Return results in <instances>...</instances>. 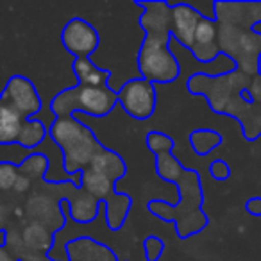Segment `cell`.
Listing matches in <instances>:
<instances>
[{
	"mask_svg": "<svg viewBox=\"0 0 261 261\" xmlns=\"http://www.w3.org/2000/svg\"><path fill=\"white\" fill-rule=\"evenodd\" d=\"M18 175H20L18 165L9 163V161H2V163H0V190H2V192L13 190Z\"/></svg>",
	"mask_w": 261,
	"mask_h": 261,
	"instance_id": "cell-28",
	"label": "cell"
},
{
	"mask_svg": "<svg viewBox=\"0 0 261 261\" xmlns=\"http://www.w3.org/2000/svg\"><path fill=\"white\" fill-rule=\"evenodd\" d=\"M147 149L154 154V156H161V154H168L174 152L175 149V142L174 138H170L165 133H160V130H150L147 135Z\"/></svg>",
	"mask_w": 261,
	"mask_h": 261,
	"instance_id": "cell-26",
	"label": "cell"
},
{
	"mask_svg": "<svg viewBox=\"0 0 261 261\" xmlns=\"http://www.w3.org/2000/svg\"><path fill=\"white\" fill-rule=\"evenodd\" d=\"M218 50L231 59L240 72L249 75L259 73L261 34L254 33V29L218 23Z\"/></svg>",
	"mask_w": 261,
	"mask_h": 261,
	"instance_id": "cell-6",
	"label": "cell"
},
{
	"mask_svg": "<svg viewBox=\"0 0 261 261\" xmlns=\"http://www.w3.org/2000/svg\"><path fill=\"white\" fill-rule=\"evenodd\" d=\"M179 200L175 204L154 199L149 200L147 210L163 222H174L179 238H190L204 231L210 224L206 211L202 210L204 192L200 186V177L193 168H185L177 182Z\"/></svg>",
	"mask_w": 261,
	"mask_h": 261,
	"instance_id": "cell-3",
	"label": "cell"
},
{
	"mask_svg": "<svg viewBox=\"0 0 261 261\" xmlns=\"http://www.w3.org/2000/svg\"><path fill=\"white\" fill-rule=\"evenodd\" d=\"M25 120L29 118H23L15 108L0 98V147H13L18 143Z\"/></svg>",
	"mask_w": 261,
	"mask_h": 261,
	"instance_id": "cell-16",
	"label": "cell"
},
{
	"mask_svg": "<svg viewBox=\"0 0 261 261\" xmlns=\"http://www.w3.org/2000/svg\"><path fill=\"white\" fill-rule=\"evenodd\" d=\"M118 104V91L111 86H77L61 90L50 100V113L56 116H73V113H86L104 118Z\"/></svg>",
	"mask_w": 261,
	"mask_h": 261,
	"instance_id": "cell-5",
	"label": "cell"
},
{
	"mask_svg": "<svg viewBox=\"0 0 261 261\" xmlns=\"http://www.w3.org/2000/svg\"><path fill=\"white\" fill-rule=\"evenodd\" d=\"M135 4L143 9L140 27L145 33L136 58L140 77L152 84L174 83L181 75V65L170 47L174 2L136 0Z\"/></svg>",
	"mask_w": 261,
	"mask_h": 261,
	"instance_id": "cell-1",
	"label": "cell"
},
{
	"mask_svg": "<svg viewBox=\"0 0 261 261\" xmlns=\"http://www.w3.org/2000/svg\"><path fill=\"white\" fill-rule=\"evenodd\" d=\"M65 247L68 261H120L108 245L98 243L97 240H91L88 236L68 240Z\"/></svg>",
	"mask_w": 261,
	"mask_h": 261,
	"instance_id": "cell-14",
	"label": "cell"
},
{
	"mask_svg": "<svg viewBox=\"0 0 261 261\" xmlns=\"http://www.w3.org/2000/svg\"><path fill=\"white\" fill-rule=\"evenodd\" d=\"M0 98L15 108L23 118H36L41 111V98L31 79L25 75H13L8 79Z\"/></svg>",
	"mask_w": 261,
	"mask_h": 261,
	"instance_id": "cell-9",
	"label": "cell"
},
{
	"mask_svg": "<svg viewBox=\"0 0 261 261\" xmlns=\"http://www.w3.org/2000/svg\"><path fill=\"white\" fill-rule=\"evenodd\" d=\"M25 215L31 218V222L45 225L58 236L59 231L65 227L66 215H68V200L56 199L48 192H34L27 199Z\"/></svg>",
	"mask_w": 261,
	"mask_h": 261,
	"instance_id": "cell-8",
	"label": "cell"
},
{
	"mask_svg": "<svg viewBox=\"0 0 261 261\" xmlns=\"http://www.w3.org/2000/svg\"><path fill=\"white\" fill-rule=\"evenodd\" d=\"M104 215H106V224H108L109 231H120L125 224L129 211L133 207V199L129 193L115 192L104 200Z\"/></svg>",
	"mask_w": 261,
	"mask_h": 261,
	"instance_id": "cell-17",
	"label": "cell"
},
{
	"mask_svg": "<svg viewBox=\"0 0 261 261\" xmlns=\"http://www.w3.org/2000/svg\"><path fill=\"white\" fill-rule=\"evenodd\" d=\"M200 15L193 6L177 2L174 4V13H172V40L179 43L182 48H192L195 29L199 25Z\"/></svg>",
	"mask_w": 261,
	"mask_h": 261,
	"instance_id": "cell-12",
	"label": "cell"
},
{
	"mask_svg": "<svg viewBox=\"0 0 261 261\" xmlns=\"http://www.w3.org/2000/svg\"><path fill=\"white\" fill-rule=\"evenodd\" d=\"M90 168L100 172L102 175H106V177L113 182L123 179L127 174V165H125V161H123V158L120 156L118 152H115V150L108 149V147H104V149L91 160Z\"/></svg>",
	"mask_w": 261,
	"mask_h": 261,
	"instance_id": "cell-18",
	"label": "cell"
},
{
	"mask_svg": "<svg viewBox=\"0 0 261 261\" xmlns=\"http://www.w3.org/2000/svg\"><path fill=\"white\" fill-rule=\"evenodd\" d=\"M192 56L199 63H213L220 56L218 50V23L217 20L200 18L195 29L193 45L190 48Z\"/></svg>",
	"mask_w": 261,
	"mask_h": 261,
	"instance_id": "cell-13",
	"label": "cell"
},
{
	"mask_svg": "<svg viewBox=\"0 0 261 261\" xmlns=\"http://www.w3.org/2000/svg\"><path fill=\"white\" fill-rule=\"evenodd\" d=\"M20 261H50L47 254H36V252H27Z\"/></svg>",
	"mask_w": 261,
	"mask_h": 261,
	"instance_id": "cell-34",
	"label": "cell"
},
{
	"mask_svg": "<svg viewBox=\"0 0 261 261\" xmlns=\"http://www.w3.org/2000/svg\"><path fill=\"white\" fill-rule=\"evenodd\" d=\"M245 210L252 217H261V197H250L245 202Z\"/></svg>",
	"mask_w": 261,
	"mask_h": 261,
	"instance_id": "cell-32",
	"label": "cell"
},
{
	"mask_svg": "<svg viewBox=\"0 0 261 261\" xmlns=\"http://www.w3.org/2000/svg\"><path fill=\"white\" fill-rule=\"evenodd\" d=\"M79 188L83 192H86L88 195L95 197L97 200L104 202L111 193H115V182L109 181L106 175H102L100 172L93 170V168H84L79 172Z\"/></svg>",
	"mask_w": 261,
	"mask_h": 261,
	"instance_id": "cell-19",
	"label": "cell"
},
{
	"mask_svg": "<svg viewBox=\"0 0 261 261\" xmlns=\"http://www.w3.org/2000/svg\"><path fill=\"white\" fill-rule=\"evenodd\" d=\"M118 104L123 111L136 120H149L156 111L158 91L156 84L136 77L123 84L118 90Z\"/></svg>",
	"mask_w": 261,
	"mask_h": 261,
	"instance_id": "cell-7",
	"label": "cell"
},
{
	"mask_svg": "<svg viewBox=\"0 0 261 261\" xmlns=\"http://www.w3.org/2000/svg\"><path fill=\"white\" fill-rule=\"evenodd\" d=\"M48 167H50V158H47L43 152H31L18 165V172L31 181H45Z\"/></svg>",
	"mask_w": 261,
	"mask_h": 261,
	"instance_id": "cell-23",
	"label": "cell"
},
{
	"mask_svg": "<svg viewBox=\"0 0 261 261\" xmlns=\"http://www.w3.org/2000/svg\"><path fill=\"white\" fill-rule=\"evenodd\" d=\"M31 186H33V181H31L29 177H25V175L20 174L15 182V186H13V190H15L16 193H27L31 190Z\"/></svg>",
	"mask_w": 261,
	"mask_h": 261,
	"instance_id": "cell-33",
	"label": "cell"
},
{
	"mask_svg": "<svg viewBox=\"0 0 261 261\" xmlns=\"http://www.w3.org/2000/svg\"><path fill=\"white\" fill-rule=\"evenodd\" d=\"M0 261H18V259H15V257L8 252L6 247H0Z\"/></svg>",
	"mask_w": 261,
	"mask_h": 261,
	"instance_id": "cell-35",
	"label": "cell"
},
{
	"mask_svg": "<svg viewBox=\"0 0 261 261\" xmlns=\"http://www.w3.org/2000/svg\"><path fill=\"white\" fill-rule=\"evenodd\" d=\"M4 247L8 249V252L11 254L15 259H22L29 250L27 245L22 238V231H16V229H6V243Z\"/></svg>",
	"mask_w": 261,
	"mask_h": 261,
	"instance_id": "cell-27",
	"label": "cell"
},
{
	"mask_svg": "<svg viewBox=\"0 0 261 261\" xmlns=\"http://www.w3.org/2000/svg\"><path fill=\"white\" fill-rule=\"evenodd\" d=\"M48 138L63 154V170L68 177H77L90 167L91 160L104 149L95 133L73 116H56L48 125Z\"/></svg>",
	"mask_w": 261,
	"mask_h": 261,
	"instance_id": "cell-4",
	"label": "cell"
},
{
	"mask_svg": "<svg viewBox=\"0 0 261 261\" xmlns=\"http://www.w3.org/2000/svg\"><path fill=\"white\" fill-rule=\"evenodd\" d=\"M252 75L240 70L211 77L206 73H193L186 81V90L192 95L206 97L215 113L232 116L242 127L247 142H254L261 136V106L254 104L247 95Z\"/></svg>",
	"mask_w": 261,
	"mask_h": 261,
	"instance_id": "cell-2",
	"label": "cell"
},
{
	"mask_svg": "<svg viewBox=\"0 0 261 261\" xmlns=\"http://www.w3.org/2000/svg\"><path fill=\"white\" fill-rule=\"evenodd\" d=\"M61 43L73 58H90L100 45V34L84 18L68 20L61 31Z\"/></svg>",
	"mask_w": 261,
	"mask_h": 261,
	"instance_id": "cell-10",
	"label": "cell"
},
{
	"mask_svg": "<svg viewBox=\"0 0 261 261\" xmlns=\"http://www.w3.org/2000/svg\"><path fill=\"white\" fill-rule=\"evenodd\" d=\"M72 68L77 77V84H81V86H109L111 72L95 66V63L90 58L73 59Z\"/></svg>",
	"mask_w": 261,
	"mask_h": 261,
	"instance_id": "cell-20",
	"label": "cell"
},
{
	"mask_svg": "<svg viewBox=\"0 0 261 261\" xmlns=\"http://www.w3.org/2000/svg\"><path fill=\"white\" fill-rule=\"evenodd\" d=\"M143 250H145V257L147 261H158L161 257V254H163L165 250V242L163 238H160V236H147L145 240H143Z\"/></svg>",
	"mask_w": 261,
	"mask_h": 261,
	"instance_id": "cell-29",
	"label": "cell"
},
{
	"mask_svg": "<svg viewBox=\"0 0 261 261\" xmlns=\"http://www.w3.org/2000/svg\"><path fill=\"white\" fill-rule=\"evenodd\" d=\"M156 174L158 177L167 182H177L185 174V167L174 156V152L161 154V156H156Z\"/></svg>",
	"mask_w": 261,
	"mask_h": 261,
	"instance_id": "cell-25",
	"label": "cell"
},
{
	"mask_svg": "<svg viewBox=\"0 0 261 261\" xmlns=\"http://www.w3.org/2000/svg\"><path fill=\"white\" fill-rule=\"evenodd\" d=\"M48 136V127L45 125L41 120L38 118H29L25 120L22 127V133H20V138H18V143L22 149H36L40 143H43Z\"/></svg>",
	"mask_w": 261,
	"mask_h": 261,
	"instance_id": "cell-22",
	"label": "cell"
},
{
	"mask_svg": "<svg viewBox=\"0 0 261 261\" xmlns=\"http://www.w3.org/2000/svg\"><path fill=\"white\" fill-rule=\"evenodd\" d=\"M22 238L27 245V250L36 254H48L56 242L54 232L36 222H29L22 229Z\"/></svg>",
	"mask_w": 261,
	"mask_h": 261,
	"instance_id": "cell-21",
	"label": "cell"
},
{
	"mask_svg": "<svg viewBox=\"0 0 261 261\" xmlns=\"http://www.w3.org/2000/svg\"><path fill=\"white\" fill-rule=\"evenodd\" d=\"M66 200H68V217L77 224H90L100 215L102 202L88 195L81 188H77Z\"/></svg>",
	"mask_w": 261,
	"mask_h": 261,
	"instance_id": "cell-15",
	"label": "cell"
},
{
	"mask_svg": "<svg viewBox=\"0 0 261 261\" xmlns=\"http://www.w3.org/2000/svg\"><path fill=\"white\" fill-rule=\"evenodd\" d=\"M213 15L217 23L231 27L254 29L261 25V2H213Z\"/></svg>",
	"mask_w": 261,
	"mask_h": 261,
	"instance_id": "cell-11",
	"label": "cell"
},
{
	"mask_svg": "<svg viewBox=\"0 0 261 261\" xmlns=\"http://www.w3.org/2000/svg\"><path fill=\"white\" fill-rule=\"evenodd\" d=\"M210 175L215 181H227L231 177V167L224 160H215L210 165Z\"/></svg>",
	"mask_w": 261,
	"mask_h": 261,
	"instance_id": "cell-30",
	"label": "cell"
},
{
	"mask_svg": "<svg viewBox=\"0 0 261 261\" xmlns=\"http://www.w3.org/2000/svg\"><path fill=\"white\" fill-rule=\"evenodd\" d=\"M247 95H249V98L254 104L261 106V72L252 75V81H250L249 88H247Z\"/></svg>",
	"mask_w": 261,
	"mask_h": 261,
	"instance_id": "cell-31",
	"label": "cell"
},
{
	"mask_svg": "<svg viewBox=\"0 0 261 261\" xmlns=\"http://www.w3.org/2000/svg\"><path fill=\"white\" fill-rule=\"evenodd\" d=\"M120 261H122V259H120Z\"/></svg>",
	"mask_w": 261,
	"mask_h": 261,
	"instance_id": "cell-36",
	"label": "cell"
},
{
	"mask_svg": "<svg viewBox=\"0 0 261 261\" xmlns=\"http://www.w3.org/2000/svg\"><path fill=\"white\" fill-rule=\"evenodd\" d=\"M190 145L197 156H207L211 150L222 145L220 133L211 129H197L190 133Z\"/></svg>",
	"mask_w": 261,
	"mask_h": 261,
	"instance_id": "cell-24",
	"label": "cell"
}]
</instances>
